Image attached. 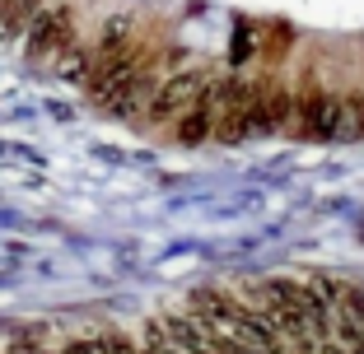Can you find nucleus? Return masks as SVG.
Here are the masks:
<instances>
[{"label": "nucleus", "mask_w": 364, "mask_h": 354, "mask_svg": "<svg viewBox=\"0 0 364 354\" xmlns=\"http://www.w3.org/2000/svg\"><path fill=\"white\" fill-rule=\"evenodd\" d=\"M289 131L304 140H336L346 135V98L327 89L322 79H304L294 89V121Z\"/></svg>", "instance_id": "f257e3e1"}, {"label": "nucleus", "mask_w": 364, "mask_h": 354, "mask_svg": "<svg viewBox=\"0 0 364 354\" xmlns=\"http://www.w3.org/2000/svg\"><path fill=\"white\" fill-rule=\"evenodd\" d=\"M28 23H33L28 28V52L38 56V61H61V56L80 43L75 14L70 10H43V14H33Z\"/></svg>", "instance_id": "f03ea898"}, {"label": "nucleus", "mask_w": 364, "mask_h": 354, "mask_svg": "<svg viewBox=\"0 0 364 354\" xmlns=\"http://www.w3.org/2000/svg\"><path fill=\"white\" fill-rule=\"evenodd\" d=\"M210 121H215V112L205 108V98H201L196 108L178 112V117L168 121V131H173V140H178V145H201V140H210Z\"/></svg>", "instance_id": "7ed1b4c3"}, {"label": "nucleus", "mask_w": 364, "mask_h": 354, "mask_svg": "<svg viewBox=\"0 0 364 354\" xmlns=\"http://www.w3.org/2000/svg\"><path fill=\"white\" fill-rule=\"evenodd\" d=\"M94 345H98V354H140V345L131 341V336H122V331L94 336Z\"/></svg>", "instance_id": "20e7f679"}, {"label": "nucleus", "mask_w": 364, "mask_h": 354, "mask_svg": "<svg viewBox=\"0 0 364 354\" xmlns=\"http://www.w3.org/2000/svg\"><path fill=\"white\" fill-rule=\"evenodd\" d=\"M56 354H98V345L94 341H70V345H61Z\"/></svg>", "instance_id": "39448f33"}]
</instances>
